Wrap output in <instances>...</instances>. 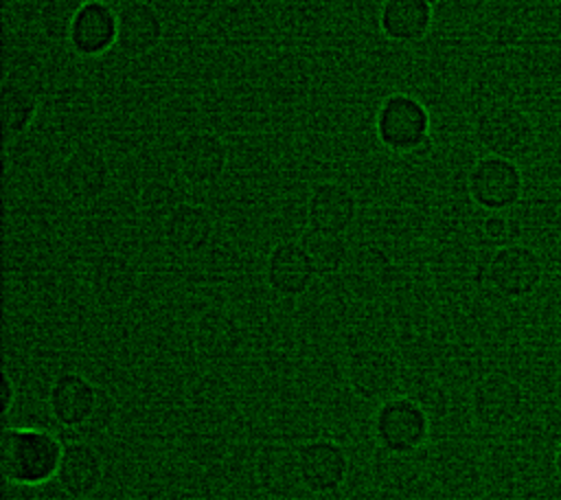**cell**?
<instances>
[{
	"mask_svg": "<svg viewBox=\"0 0 561 500\" xmlns=\"http://www.w3.org/2000/svg\"><path fill=\"white\" fill-rule=\"evenodd\" d=\"M83 0H44L39 9V26L48 39H66L70 22Z\"/></svg>",
	"mask_w": 561,
	"mask_h": 500,
	"instance_id": "cell-25",
	"label": "cell"
},
{
	"mask_svg": "<svg viewBox=\"0 0 561 500\" xmlns=\"http://www.w3.org/2000/svg\"><path fill=\"white\" fill-rule=\"evenodd\" d=\"M316 276L313 263L298 239L278 241L265 259V283L278 296H302L313 285Z\"/></svg>",
	"mask_w": 561,
	"mask_h": 500,
	"instance_id": "cell-16",
	"label": "cell"
},
{
	"mask_svg": "<svg viewBox=\"0 0 561 500\" xmlns=\"http://www.w3.org/2000/svg\"><path fill=\"white\" fill-rule=\"evenodd\" d=\"M546 276L541 254L528 243L497 246L482 268L484 283L506 300H522L533 296Z\"/></svg>",
	"mask_w": 561,
	"mask_h": 500,
	"instance_id": "cell-5",
	"label": "cell"
},
{
	"mask_svg": "<svg viewBox=\"0 0 561 500\" xmlns=\"http://www.w3.org/2000/svg\"><path fill=\"white\" fill-rule=\"evenodd\" d=\"M298 241L305 248L309 261L313 263V270L318 276L337 274L351 259V246L342 232L307 226L300 232Z\"/></svg>",
	"mask_w": 561,
	"mask_h": 500,
	"instance_id": "cell-23",
	"label": "cell"
},
{
	"mask_svg": "<svg viewBox=\"0 0 561 500\" xmlns=\"http://www.w3.org/2000/svg\"><path fill=\"white\" fill-rule=\"evenodd\" d=\"M524 173L517 160L484 154L467 173V193L471 202L486 213H506L524 195Z\"/></svg>",
	"mask_w": 561,
	"mask_h": 500,
	"instance_id": "cell-6",
	"label": "cell"
},
{
	"mask_svg": "<svg viewBox=\"0 0 561 500\" xmlns=\"http://www.w3.org/2000/svg\"><path fill=\"white\" fill-rule=\"evenodd\" d=\"M302 489L316 496L335 493L348 478L351 461L342 443L333 439H309L298 445Z\"/></svg>",
	"mask_w": 561,
	"mask_h": 500,
	"instance_id": "cell-9",
	"label": "cell"
},
{
	"mask_svg": "<svg viewBox=\"0 0 561 500\" xmlns=\"http://www.w3.org/2000/svg\"><path fill=\"white\" fill-rule=\"evenodd\" d=\"M379 31L394 44H419L434 26V4L430 0H383L377 15Z\"/></svg>",
	"mask_w": 561,
	"mask_h": 500,
	"instance_id": "cell-20",
	"label": "cell"
},
{
	"mask_svg": "<svg viewBox=\"0 0 561 500\" xmlns=\"http://www.w3.org/2000/svg\"><path fill=\"white\" fill-rule=\"evenodd\" d=\"M88 289L101 309H121L136 298L140 272L125 254L103 252L90 265Z\"/></svg>",
	"mask_w": 561,
	"mask_h": 500,
	"instance_id": "cell-11",
	"label": "cell"
},
{
	"mask_svg": "<svg viewBox=\"0 0 561 500\" xmlns=\"http://www.w3.org/2000/svg\"><path fill=\"white\" fill-rule=\"evenodd\" d=\"M215 232V219L202 204L180 202L162 221L164 243L178 254L202 252Z\"/></svg>",
	"mask_w": 561,
	"mask_h": 500,
	"instance_id": "cell-21",
	"label": "cell"
},
{
	"mask_svg": "<svg viewBox=\"0 0 561 500\" xmlns=\"http://www.w3.org/2000/svg\"><path fill=\"white\" fill-rule=\"evenodd\" d=\"M370 425L377 445L386 454L410 456L425 445L432 421L421 401L408 395H390L373 412Z\"/></svg>",
	"mask_w": 561,
	"mask_h": 500,
	"instance_id": "cell-4",
	"label": "cell"
},
{
	"mask_svg": "<svg viewBox=\"0 0 561 500\" xmlns=\"http://www.w3.org/2000/svg\"><path fill=\"white\" fill-rule=\"evenodd\" d=\"M430 2H432V4H436V2H440V0H430Z\"/></svg>",
	"mask_w": 561,
	"mask_h": 500,
	"instance_id": "cell-30",
	"label": "cell"
},
{
	"mask_svg": "<svg viewBox=\"0 0 561 500\" xmlns=\"http://www.w3.org/2000/svg\"><path fill=\"white\" fill-rule=\"evenodd\" d=\"M66 44L79 57H103L118 44V11L105 0H83L70 22Z\"/></svg>",
	"mask_w": 561,
	"mask_h": 500,
	"instance_id": "cell-10",
	"label": "cell"
},
{
	"mask_svg": "<svg viewBox=\"0 0 561 500\" xmlns=\"http://www.w3.org/2000/svg\"><path fill=\"white\" fill-rule=\"evenodd\" d=\"M37 110H39V99L28 86L4 81L0 90V112H2V132L7 140L22 136L33 125Z\"/></svg>",
	"mask_w": 561,
	"mask_h": 500,
	"instance_id": "cell-24",
	"label": "cell"
},
{
	"mask_svg": "<svg viewBox=\"0 0 561 500\" xmlns=\"http://www.w3.org/2000/svg\"><path fill=\"white\" fill-rule=\"evenodd\" d=\"M64 193L77 204H92L110 186V164L94 145H79L70 151L59 169Z\"/></svg>",
	"mask_w": 561,
	"mask_h": 500,
	"instance_id": "cell-14",
	"label": "cell"
},
{
	"mask_svg": "<svg viewBox=\"0 0 561 500\" xmlns=\"http://www.w3.org/2000/svg\"><path fill=\"white\" fill-rule=\"evenodd\" d=\"M375 136L394 156H421L432 149V114L410 92H390L375 112Z\"/></svg>",
	"mask_w": 561,
	"mask_h": 500,
	"instance_id": "cell-2",
	"label": "cell"
},
{
	"mask_svg": "<svg viewBox=\"0 0 561 500\" xmlns=\"http://www.w3.org/2000/svg\"><path fill=\"white\" fill-rule=\"evenodd\" d=\"M552 469L561 478V441L554 445V452H552Z\"/></svg>",
	"mask_w": 561,
	"mask_h": 500,
	"instance_id": "cell-29",
	"label": "cell"
},
{
	"mask_svg": "<svg viewBox=\"0 0 561 500\" xmlns=\"http://www.w3.org/2000/svg\"><path fill=\"white\" fill-rule=\"evenodd\" d=\"M243 346L241 325L221 309H206L193 327V349L206 362L232 360Z\"/></svg>",
	"mask_w": 561,
	"mask_h": 500,
	"instance_id": "cell-22",
	"label": "cell"
},
{
	"mask_svg": "<svg viewBox=\"0 0 561 500\" xmlns=\"http://www.w3.org/2000/svg\"><path fill=\"white\" fill-rule=\"evenodd\" d=\"M526 408L524 386L508 373L493 371L482 375L469 395V410L482 430H506L515 425Z\"/></svg>",
	"mask_w": 561,
	"mask_h": 500,
	"instance_id": "cell-7",
	"label": "cell"
},
{
	"mask_svg": "<svg viewBox=\"0 0 561 500\" xmlns=\"http://www.w3.org/2000/svg\"><path fill=\"white\" fill-rule=\"evenodd\" d=\"M101 401V390L77 371L59 373L48 388V412L61 428L90 425Z\"/></svg>",
	"mask_w": 561,
	"mask_h": 500,
	"instance_id": "cell-13",
	"label": "cell"
},
{
	"mask_svg": "<svg viewBox=\"0 0 561 500\" xmlns=\"http://www.w3.org/2000/svg\"><path fill=\"white\" fill-rule=\"evenodd\" d=\"M182 200H178L175 189L169 182L162 180H151L142 186L140 195H138V204L140 211L149 217V219H167V215L180 204Z\"/></svg>",
	"mask_w": 561,
	"mask_h": 500,
	"instance_id": "cell-26",
	"label": "cell"
},
{
	"mask_svg": "<svg viewBox=\"0 0 561 500\" xmlns=\"http://www.w3.org/2000/svg\"><path fill=\"white\" fill-rule=\"evenodd\" d=\"M15 399H18V386H15L13 377L4 371L2 373V414L11 412Z\"/></svg>",
	"mask_w": 561,
	"mask_h": 500,
	"instance_id": "cell-28",
	"label": "cell"
},
{
	"mask_svg": "<svg viewBox=\"0 0 561 500\" xmlns=\"http://www.w3.org/2000/svg\"><path fill=\"white\" fill-rule=\"evenodd\" d=\"M254 478L261 491L274 500H289L302 487L298 447L287 443H265L254 456Z\"/></svg>",
	"mask_w": 561,
	"mask_h": 500,
	"instance_id": "cell-17",
	"label": "cell"
},
{
	"mask_svg": "<svg viewBox=\"0 0 561 500\" xmlns=\"http://www.w3.org/2000/svg\"><path fill=\"white\" fill-rule=\"evenodd\" d=\"M344 377L351 393L364 401L390 397L401 377V366L394 353L381 346H359L348 353Z\"/></svg>",
	"mask_w": 561,
	"mask_h": 500,
	"instance_id": "cell-8",
	"label": "cell"
},
{
	"mask_svg": "<svg viewBox=\"0 0 561 500\" xmlns=\"http://www.w3.org/2000/svg\"><path fill=\"white\" fill-rule=\"evenodd\" d=\"M480 232L489 243H493L497 248V246L517 241L519 224L508 213H486L480 221Z\"/></svg>",
	"mask_w": 561,
	"mask_h": 500,
	"instance_id": "cell-27",
	"label": "cell"
},
{
	"mask_svg": "<svg viewBox=\"0 0 561 500\" xmlns=\"http://www.w3.org/2000/svg\"><path fill=\"white\" fill-rule=\"evenodd\" d=\"M164 35L160 11L147 0H129L118 9V44L127 57H142L158 48Z\"/></svg>",
	"mask_w": 561,
	"mask_h": 500,
	"instance_id": "cell-19",
	"label": "cell"
},
{
	"mask_svg": "<svg viewBox=\"0 0 561 500\" xmlns=\"http://www.w3.org/2000/svg\"><path fill=\"white\" fill-rule=\"evenodd\" d=\"M64 443L44 428L13 425L0 436V469L7 482L39 487L57 476Z\"/></svg>",
	"mask_w": 561,
	"mask_h": 500,
	"instance_id": "cell-1",
	"label": "cell"
},
{
	"mask_svg": "<svg viewBox=\"0 0 561 500\" xmlns=\"http://www.w3.org/2000/svg\"><path fill=\"white\" fill-rule=\"evenodd\" d=\"M105 478V458L88 441L64 443V454L57 469L59 489L72 500H88L99 491Z\"/></svg>",
	"mask_w": 561,
	"mask_h": 500,
	"instance_id": "cell-15",
	"label": "cell"
},
{
	"mask_svg": "<svg viewBox=\"0 0 561 500\" xmlns=\"http://www.w3.org/2000/svg\"><path fill=\"white\" fill-rule=\"evenodd\" d=\"M473 138L491 156L519 160L535 149L537 125L517 103L500 101L476 116Z\"/></svg>",
	"mask_w": 561,
	"mask_h": 500,
	"instance_id": "cell-3",
	"label": "cell"
},
{
	"mask_svg": "<svg viewBox=\"0 0 561 500\" xmlns=\"http://www.w3.org/2000/svg\"><path fill=\"white\" fill-rule=\"evenodd\" d=\"M178 171L191 186L217 184L228 169L226 140L208 129L191 132L178 147Z\"/></svg>",
	"mask_w": 561,
	"mask_h": 500,
	"instance_id": "cell-12",
	"label": "cell"
},
{
	"mask_svg": "<svg viewBox=\"0 0 561 500\" xmlns=\"http://www.w3.org/2000/svg\"><path fill=\"white\" fill-rule=\"evenodd\" d=\"M355 217L357 197L346 184L324 180L311 186L307 197V226L346 235L355 224Z\"/></svg>",
	"mask_w": 561,
	"mask_h": 500,
	"instance_id": "cell-18",
	"label": "cell"
}]
</instances>
